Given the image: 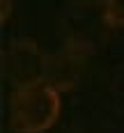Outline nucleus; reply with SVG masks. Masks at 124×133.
I'll list each match as a JSON object with an SVG mask.
<instances>
[{"label":"nucleus","mask_w":124,"mask_h":133,"mask_svg":"<svg viewBox=\"0 0 124 133\" xmlns=\"http://www.w3.org/2000/svg\"><path fill=\"white\" fill-rule=\"evenodd\" d=\"M12 14V0H2V12H0V21L5 23Z\"/></svg>","instance_id":"obj_4"},{"label":"nucleus","mask_w":124,"mask_h":133,"mask_svg":"<svg viewBox=\"0 0 124 133\" xmlns=\"http://www.w3.org/2000/svg\"><path fill=\"white\" fill-rule=\"evenodd\" d=\"M48 57L32 39H16L2 53V69L5 78L12 83V87L46 83L48 74Z\"/></svg>","instance_id":"obj_2"},{"label":"nucleus","mask_w":124,"mask_h":133,"mask_svg":"<svg viewBox=\"0 0 124 133\" xmlns=\"http://www.w3.org/2000/svg\"><path fill=\"white\" fill-rule=\"evenodd\" d=\"M103 23L108 28H124V0L103 2Z\"/></svg>","instance_id":"obj_3"},{"label":"nucleus","mask_w":124,"mask_h":133,"mask_svg":"<svg viewBox=\"0 0 124 133\" xmlns=\"http://www.w3.org/2000/svg\"><path fill=\"white\" fill-rule=\"evenodd\" d=\"M60 117V90L51 83L14 87L9 94V131L46 133Z\"/></svg>","instance_id":"obj_1"}]
</instances>
